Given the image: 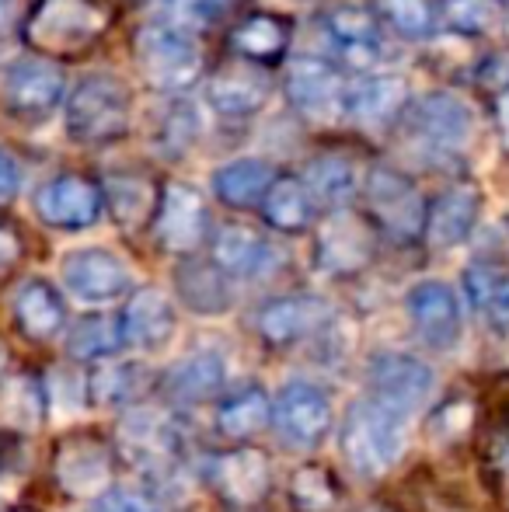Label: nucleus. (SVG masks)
<instances>
[{"mask_svg": "<svg viewBox=\"0 0 509 512\" xmlns=\"http://www.w3.org/2000/svg\"><path fill=\"white\" fill-rule=\"evenodd\" d=\"M408 418L377 398H360L346 408L339 425V453L360 478H381L401 460L408 443Z\"/></svg>", "mask_w": 509, "mask_h": 512, "instance_id": "f257e3e1", "label": "nucleus"}, {"mask_svg": "<svg viewBox=\"0 0 509 512\" xmlns=\"http://www.w3.org/2000/svg\"><path fill=\"white\" fill-rule=\"evenodd\" d=\"M129 119H133L129 88L105 70L81 74L63 98V126H67L70 140L84 143V147L112 143L129 129Z\"/></svg>", "mask_w": 509, "mask_h": 512, "instance_id": "f03ea898", "label": "nucleus"}, {"mask_svg": "<svg viewBox=\"0 0 509 512\" xmlns=\"http://www.w3.org/2000/svg\"><path fill=\"white\" fill-rule=\"evenodd\" d=\"M119 446L129 464L140 467L157 488H178L182 467V429L164 411L136 408L119 422Z\"/></svg>", "mask_w": 509, "mask_h": 512, "instance_id": "7ed1b4c3", "label": "nucleus"}, {"mask_svg": "<svg viewBox=\"0 0 509 512\" xmlns=\"http://www.w3.org/2000/svg\"><path fill=\"white\" fill-rule=\"evenodd\" d=\"M136 63L161 91H185L199 77V46L178 21H150L136 32Z\"/></svg>", "mask_w": 509, "mask_h": 512, "instance_id": "20e7f679", "label": "nucleus"}, {"mask_svg": "<svg viewBox=\"0 0 509 512\" xmlns=\"http://www.w3.org/2000/svg\"><path fill=\"white\" fill-rule=\"evenodd\" d=\"M63 98H67V77L49 60L25 56V60L7 63L0 74V108L14 122L39 126V122L53 119Z\"/></svg>", "mask_w": 509, "mask_h": 512, "instance_id": "39448f33", "label": "nucleus"}, {"mask_svg": "<svg viewBox=\"0 0 509 512\" xmlns=\"http://www.w3.org/2000/svg\"><path fill=\"white\" fill-rule=\"evenodd\" d=\"M335 411L328 394L311 380H290L279 387V394L272 398V429H276L279 443L286 450H318L325 443V436L332 432Z\"/></svg>", "mask_w": 509, "mask_h": 512, "instance_id": "423d86ee", "label": "nucleus"}, {"mask_svg": "<svg viewBox=\"0 0 509 512\" xmlns=\"http://www.w3.org/2000/svg\"><path fill=\"white\" fill-rule=\"evenodd\" d=\"M408 133L426 154L454 157L468 150L475 136V108L454 91H433L422 102H415L408 115Z\"/></svg>", "mask_w": 509, "mask_h": 512, "instance_id": "0eeeda50", "label": "nucleus"}, {"mask_svg": "<svg viewBox=\"0 0 509 512\" xmlns=\"http://www.w3.org/2000/svg\"><path fill=\"white\" fill-rule=\"evenodd\" d=\"M60 279H63V290L84 307L116 304L119 297L129 293V286H133L129 265L109 248H77L70 255H63Z\"/></svg>", "mask_w": 509, "mask_h": 512, "instance_id": "6e6552de", "label": "nucleus"}, {"mask_svg": "<svg viewBox=\"0 0 509 512\" xmlns=\"http://www.w3.org/2000/svg\"><path fill=\"white\" fill-rule=\"evenodd\" d=\"M370 398L394 408L398 415H415L433 401L436 394V370L419 356L408 352H381L370 359Z\"/></svg>", "mask_w": 509, "mask_h": 512, "instance_id": "1a4fd4ad", "label": "nucleus"}, {"mask_svg": "<svg viewBox=\"0 0 509 512\" xmlns=\"http://www.w3.org/2000/svg\"><path fill=\"white\" fill-rule=\"evenodd\" d=\"M405 310L426 349L450 352L464 335V310L454 286L443 279H422L405 293Z\"/></svg>", "mask_w": 509, "mask_h": 512, "instance_id": "9d476101", "label": "nucleus"}, {"mask_svg": "<svg viewBox=\"0 0 509 512\" xmlns=\"http://www.w3.org/2000/svg\"><path fill=\"white\" fill-rule=\"evenodd\" d=\"M367 206L387 234L401 241H415L426 230V203L412 178L391 168H374L367 175Z\"/></svg>", "mask_w": 509, "mask_h": 512, "instance_id": "9b49d317", "label": "nucleus"}, {"mask_svg": "<svg viewBox=\"0 0 509 512\" xmlns=\"http://www.w3.org/2000/svg\"><path fill=\"white\" fill-rule=\"evenodd\" d=\"M102 25V11L91 0H42L28 25V39L49 53H70L88 46Z\"/></svg>", "mask_w": 509, "mask_h": 512, "instance_id": "f8f14e48", "label": "nucleus"}, {"mask_svg": "<svg viewBox=\"0 0 509 512\" xmlns=\"http://www.w3.org/2000/svg\"><path fill=\"white\" fill-rule=\"evenodd\" d=\"M102 192L77 175H56L35 192V213L53 230H88L102 216Z\"/></svg>", "mask_w": 509, "mask_h": 512, "instance_id": "ddd939ff", "label": "nucleus"}, {"mask_svg": "<svg viewBox=\"0 0 509 512\" xmlns=\"http://www.w3.org/2000/svg\"><path fill=\"white\" fill-rule=\"evenodd\" d=\"M325 35L332 42L335 56L353 70H370L384 63V32L381 21L367 7H335L325 18Z\"/></svg>", "mask_w": 509, "mask_h": 512, "instance_id": "4468645a", "label": "nucleus"}, {"mask_svg": "<svg viewBox=\"0 0 509 512\" xmlns=\"http://www.w3.org/2000/svg\"><path fill=\"white\" fill-rule=\"evenodd\" d=\"M286 98L307 119L328 122L346 112V88L339 81V70L325 60H293L286 70Z\"/></svg>", "mask_w": 509, "mask_h": 512, "instance_id": "2eb2a0df", "label": "nucleus"}, {"mask_svg": "<svg viewBox=\"0 0 509 512\" xmlns=\"http://www.w3.org/2000/svg\"><path fill=\"white\" fill-rule=\"evenodd\" d=\"M206 230H210V213H206L203 196L192 185H168L161 213H157V237L164 248L175 255H192L206 241Z\"/></svg>", "mask_w": 509, "mask_h": 512, "instance_id": "dca6fc26", "label": "nucleus"}, {"mask_svg": "<svg viewBox=\"0 0 509 512\" xmlns=\"http://www.w3.org/2000/svg\"><path fill=\"white\" fill-rule=\"evenodd\" d=\"M56 481L67 495L95 499L112 481V453L98 439H67L56 450Z\"/></svg>", "mask_w": 509, "mask_h": 512, "instance_id": "f3484780", "label": "nucleus"}, {"mask_svg": "<svg viewBox=\"0 0 509 512\" xmlns=\"http://www.w3.org/2000/svg\"><path fill=\"white\" fill-rule=\"evenodd\" d=\"M328 317H332V307L321 297L293 293V297L269 300V304L258 310V331L272 345H293L300 338H311L318 328H325Z\"/></svg>", "mask_w": 509, "mask_h": 512, "instance_id": "a211bd4d", "label": "nucleus"}, {"mask_svg": "<svg viewBox=\"0 0 509 512\" xmlns=\"http://www.w3.org/2000/svg\"><path fill=\"white\" fill-rule=\"evenodd\" d=\"M478 216H482V192L475 185H450L426 209V241L433 248H457L475 234Z\"/></svg>", "mask_w": 509, "mask_h": 512, "instance_id": "6ab92c4d", "label": "nucleus"}, {"mask_svg": "<svg viewBox=\"0 0 509 512\" xmlns=\"http://www.w3.org/2000/svg\"><path fill=\"white\" fill-rule=\"evenodd\" d=\"M227 387V359L213 349H199L192 356L178 359L164 373V394L175 405H206L220 398Z\"/></svg>", "mask_w": 509, "mask_h": 512, "instance_id": "aec40b11", "label": "nucleus"}, {"mask_svg": "<svg viewBox=\"0 0 509 512\" xmlns=\"http://www.w3.org/2000/svg\"><path fill=\"white\" fill-rule=\"evenodd\" d=\"M178 317L175 304L164 290L147 286L140 290L123 310V331H126V345L143 352H161L164 345L175 338Z\"/></svg>", "mask_w": 509, "mask_h": 512, "instance_id": "412c9836", "label": "nucleus"}, {"mask_svg": "<svg viewBox=\"0 0 509 512\" xmlns=\"http://www.w3.org/2000/svg\"><path fill=\"white\" fill-rule=\"evenodd\" d=\"M206 102L213 105V112L227 115V119H248L269 102V77L252 63H234L210 81Z\"/></svg>", "mask_w": 509, "mask_h": 512, "instance_id": "4be33fe9", "label": "nucleus"}, {"mask_svg": "<svg viewBox=\"0 0 509 512\" xmlns=\"http://www.w3.org/2000/svg\"><path fill=\"white\" fill-rule=\"evenodd\" d=\"M213 262L227 272V276L238 279H255L265 276V272L276 265V251L265 241L262 234L248 227H238V223H227L213 234Z\"/></svg>", "mask_w": 509, "mask_h": 512, "instance_id": "5701e85b", "label": "nucleus"}, {"mask_svg": "<svg viewBox=\"0 0 509 512\" xmlns=\"http://www.w3.org/2000/svg\"><path fill=\"white\" fill-rule=\"evenodd\" d=\"M405 102H408V88L401 77L370 74L363 81H356L353 88H346V115H353L367 129L387 126L391 119H398Z\"/></svg>", "mask_w": 509, "mask_h": 512, "instance_id": "b1692460", "label": "nucleus"}, {"mask_svg": "<svg viewBox=\"0 0 509 512\" xmlns=\"http://www.w3.org/2000/svg\"><path fill=\"white\" fill-rule=\"evenodd\" d=\"M14 321L35 342H46V338L60 335L63 321H67V307L63 297L53 283L46 279H25V283L14 290Z\"/></svg>", "mask_w": 509, "mask_h": 512, "instance_id": "393cba45", "label": "nucleus"}, {"mask_svg": "<svg viewBox=\"0 0 509 512\" xmlns=\"http://www.w3.org/2000/svg\"><path fill=\"white\" fill-rule=\"evenodd\" d=\"M370 258V237L363 223L349 213H335L318 237V262L325 272H356Z\"/></svg>", "mask_w": 509, "mask_h": 512, "instance_id": "a878e982", "label": "nucleus"}, {"mask_svg": "<svg viewBox=\"0 0 509 512\" xmlns=\"http://www.w3.org/2000/svg\"><path fill=\"white\" fill-rule=\"evenodd\" d=\"M227 279L231 276L217 262H185L175 272V290L192 314L217 317L231 310V283Z\"/></svg>", "mask_w": 509, "mask_h": 512, "instance_id": "bb28decb", "label": "nucleus"}, {"mask_svg": "<svg viewBox=\"0 0 509 512\" xmlns=\"http://www.w3.org/2000/svg\"><path fill=\"white\" fill-rule=\"evenodd\" d=\"M272 182H276L272 164L262 161V157H234V161L220 164V168L213 171V192H217L220 203H227L234 209L262 206Z\"/></svg>", "mask_w": 509, "mask_h": 512, "instance_id": "cd10ccee", "label": "nucleus"}, {"mask_svg": "<svg viewBox=\"0 0 509 512\" xmlns=\"http://www.w3.org/2000/svg\"><path fill=\"white\" fill-rule=\"evenodd\" d=\"M213 481L224 492V499H231L234 506H255L269 492V464L255 450H234L217 460Z\"/></svg>", "mask_w": 509, "mask_h": 512, "instance_id": "c85d7f7f", "label": "nucleus"}, {"mask_svg": "<svg viewBox=\"0 0 509 512\" xmlns=\"http://www.w3.org/2000/svg\"><path fill=\"white\" fill-rule=\"evenodd\" d=\"M269 422H272V401L258 384L231 391L217 408V429H220V436H227V439L258 436Z\"/></svg>", "mask_w": 509, "mask_h": 512, "instance_id": "c756f323", "label": "nucleus"}, {"mask_svg": "<svg viewBox=\"0 0 509 512\" xmlns=\"http://www.w3.org/2000/svg\"><path fill=\"white\" fill-rule=\"evenodd\" d=\"M304 185H307V196H311L314 206H325V209H332V213H339V209H346L349 199L356 196L360 178H356L353 161L328 154V157H318V161L307 164Z\"/></svg>", "mask_w": 509, "mask_h": 512, "instance_id": "7c9ffc66", "label": "nucleus"}, {"mask_svg": "<svg viewBox=\"0 0 509 512\" xmlns=\"http://www.w3.org/2000/svg\"><path fill=\"white\" fill-rule=\"evenodd\" d=\"M126 345L123 317H84L74 328L67 331V352L84 363H105V359H116Z\"/></svg>", "mask_w": 509, "mask_h": 512, "instance_id": "2f4dec72", "label": "nucleus"}, {"mask_svg": "<svg viewBox=\"0 0 509 512\" xmlns=\"http://www.w3.org/2000/svg\"><path fill=\"white\" fill-rule=\"evenodd\" d=\"M262 213H265V220L276 230H283V234H300V230L311 223V213H314L307 185L300 182V178H276L262 199Z\"/></svg>", "mask_w": 509, "mask_h": 512, "instance_id": "473e14b6", "label": "nucleus"}, {"mask_svg": "<svg viewBox=\"0 0 509 512\" xmlns=\"http://www.w3.org/2000/svg\"><path fill=\"white\" fill-rule=\"evenodd\" d=\"M147 370L136 363H105L88 377V398L98 408H123L143 391Z\"/></svg>", "mask_w": 509, "mask_h": 512, "instance_id": "72a5a7b5", "label": "nucleus"}, {"mask_svg": "<svg viewBox=\"0 0 509 512\" xmlns=\"http://www.w3.org/2000/svg\"><path fill=\"white\" fill-rule=\"evenodd\" d=\"M46 398L28 377H4L0 380V418L18 432H32L42 422Z\"/></svg>", "mask_w": 509, "mask_h": 512, "instance_id": "f704fd0d", "label": "nucleus"}, {"mask_svg": "<svg viewBox=\"0 0 509 512\" xmlns=\"http://www.w3.org/2000/svg\"><path fill=\"white\" fill-rule=\"evenodd\" d=\"M384 21L405 39H429L436 28V18L426 0H377Z\"/></svg>", "mask_w": 509, "mask_h": 512, "instance_id": "c9c22d12", "label": "nucleus"}, {"mask_svg": "<svg viewBox=\"0 0 509 512\" xmlns=\"http://www.w3.org/2000/svg\"><path fill=\"white\" fill-rule=\"evenodd\" d=\"M499 0H443V21L461 35H478L499 18Z\"/></svg>", "mask_w": 509, "mask_h": 512, "instance_id": "e433bc0d", "label": "nucleus"}, {"mask_svg": "<svg viewBox=\"0 0 509 512\" xmlns=\"http://www.w3.org/2000/svg\"><path fill=\"white\" fill-rule=\"evenodd\" d=\"M234 46L248 56V60H265L283 49V28L272 18H252L234 32Z\"/></svg>", "mask_w": 509, "mask_h": 512, "instance_id": "4c0bfd02", "label": "nucleus"}, {"mask_svg": "<svg viewBox=\"0 0 509 512\" xmlns=\"http://www.w3.org/2000/svg\"><path fill=\"white\" fill-rule=\"evenodd\" d=\"M147 185L133 182V178H112L109 182V203H112V216H116L123 227H136V223L147 216Z\"/></svg>", "mask_w": 509, "mask_h": 512, "instance_id": "58836bf2", "label": "nucleus"}, {"mask_svg": "<svg viewBox=\"0 0 509 512\" xmlns=\"http://www.w3.org/2000/svg\"><path fill=\"white\" fill-rule=\"evenodd\" d=\"M293 499L304 512H321L332 506V485H328L325 471L318 467H304V471L293 478Z\"/></svg>", "mask_w": 509, "mask_h": 512, "instance_id": "ea45409f", "label": "nucleus"}, {"mask_svg": "<svg viewBox=\"0 0 509 512\" xmlns=\"http://www.w3.org/2000/svg\"><path fill=\"white\" fill-rule=\"evenodd\" d=\"M88 512H161L157 502L147 492H133V488H102L91 499Z\"/></svg>", "mask_w": 509, "mask_h": 512, "instance_id": "a19ab883", "label": "nucleus"}, {"mask_svg": "<svg viewBox=\"0 0 509 512\" xmlns=\"http://www.w3.org/2000/svg\"><path fill=\"white\" fill-rule=\"evenodd\" d=\"M157 4L171 7L182 21H199V25H203V21L217 18V14L224 11L227 0H157Z\"/></svg>", "mask_w": 509, "mask_h": 512, "instance_id": "79ce46f5", "label": "nucleus"}, {"mask_svg": "<svg viewBox=\"0 0 509 512\" xmlns=\"http://www.w3.org/2000/svg\"><path fill=\"white\" fill-rule=\"evenodd\" d=\"M21 192V164L7 150H0V203H11Z\"/></svg>", "mask_w": 509, "mask_h": 512, "instance_id": "37998d69", "label": "nucleus"}, {"mask_svg": "<svg viewBox=\"0 0 509 512\" xmlns=\"http://www.w3.org/2000/svg\"><path fill=\"white\" fill-rule=\"evenodd\" d=\"M478 77H482V84H489V88L509 91V53L485 60V67L478 70Z\"/></svg>", "mask_w": 509, "mask_h": 512, "instance_id": "c03bdc74", "label": "nucleus"}, {"mask_svg": "<svg viewBox=\"0 0 509 512\" xmlns=\"http://www.w3.org/2000/svg\"><path fill=\"white\" fill-rule=\"evenodd\" d=\"M14 258H18V241H14L7 230H0V279H4V272L14 265Z\"/></svg>", "mask_w": 509, "mask_h": 512, "instance_id": "a18cd8bd", "label": "nucleus"}, {"mask_svg": "<svg viewBox=\"0 0 509 512\" xmlns=\"http://www.w3.org/2000/svg\"><path fill=\"white\" fill-rule=\"evenodd\" d=\"M14 4H18V0H0V28L11 25V18H14Z\"/></svg>", "mask_w": 509, "mask_h": 512, "instance_id": "49530a36", "label": "nucleus"}, {"mask_svg": "<svg viewBox=\"0 0 509 512\" xmlns=\"http://www.w3.org/2000/svg\"><path fill=\"white\" fill-rule=\"evenodd\" d=\"M499 122H503V133H506V140H509V91L503 95V102H499Z\"/></svg>", "mask_w": 509, "mask_h": 512, "instance_id": "de8ad7c7", "label": "nucleus"}, {"mask_svg": "<svg viewBox=\"0 0 509 512\" xmlns=\"http://www.w3.org/2000/svg\"><path fill=\"white\" fill-rule=\"evenodd\" d=\"M499 11H503V18H506V28H509V0H506L503 7H499Z\"/></svg>", "mask_w": 509, "mask_h": 512, "instance_id": "09e8293b", "label": "nucleus"}, {"mask_svg": "<svg viewBox=\"0 0 509 512\" xmlns=\"http://www.w3.org/2000/svg\"><path fill=\"white\" fill-rule=\"evenodd\" d=\"M0 370H4V345H0Z\"/></svg>", "mask_w": 509, "mask_h": 512, "instance_id": "8fccbe9b", "label": "nucleus"}, {"mask_svg": "<svg viewBox=\"0 0 509 512\" xmlns=\"http://www.w3.org/2000/svg\"><path fill=\"white\" fill-rule=\"evenodd\" d=\"M11 512H28V509H11Z\"/></svg>", "mask_w": 509, "mask_h": 512, "instance_id": "3c124183", "label": "nucleus"}]
</instances>
